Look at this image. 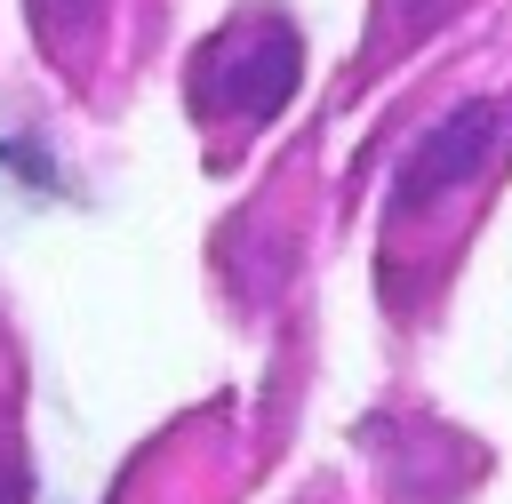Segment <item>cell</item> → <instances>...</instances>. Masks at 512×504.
Segmentation results:
<instances>
[{
  "label": "cell",
  "mask_w": 512,
  "mask_h": 504,
  "mask_svg": "<svg viewBox=\"0 0 512 504\" xmlns=\"http://www.w3.org/2000/svg\"><path fill=\"white\" fill-rule=\"evenodd\" d=\"M0 504H24V472L16 464H0Z\"/></svg>",
  "instance_id": "cell-3"
},
{
  "label": "cell",
  "mask_w": 512,
  "mask_h": 504,
  "mask_svg": "<svg viewBox=\"0 0 512 504\" xmlns=\"http://www.w3.org/2000/svg\"><path fill=\"white\" fill-rule=\"evenodd\" d=\"M496 136H504V112L496 104H456L448 120H432L416 144H408V160L392 168V216L408 224V216H424V208H440L456 184H472L480 176V160L496 152Z\"/></svg>",
  "instance_id": "cell-2"
},
{
  "label": "cell",
  "mask_w": 512,
  "mask_h": 504,
  "mask_svg": "<svg viewBox=\"0 0 512 504\" xmlns=\"http://www.w3.org/2000/svg\"><path fill=\"white\" fill-rule=\"evenodd\" d=\"M296 64H304V48H296L288 16H272V8L264 16H232L192 64V104L216 112V120H264V112L288 104Z\"/></svg>",
  "instance_id": "cell-1"
}]
</instances>
